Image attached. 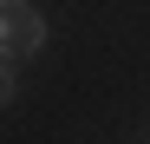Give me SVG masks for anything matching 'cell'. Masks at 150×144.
<instances>
[{"label":"cell","instance_id":"cell-2","mask_svg":"<svg viewBox=\"0 0 150 144\" xmlns=\"http://www.w3.org/2000/svg\"><path fill=\"white\" fill-rule=\"evenodd\" d=\"M20 98V72H13V59H0V105H13Z\"/></svg>","mask_w":150,"mask_h":144},{"label":"cell","instance_id":"cell-1","mask_svg":"<svg viewBox=\"0 0 150 144\" xmlns=\"http://www.w3.org/2000/svg\"><path fill=\"white\" fill-rule=\"evenodd\" d=\"M46 46V13L33 0H0V59H33Z\"/></svg>","mask_w":150,"mask_h":144}]
</instances>
